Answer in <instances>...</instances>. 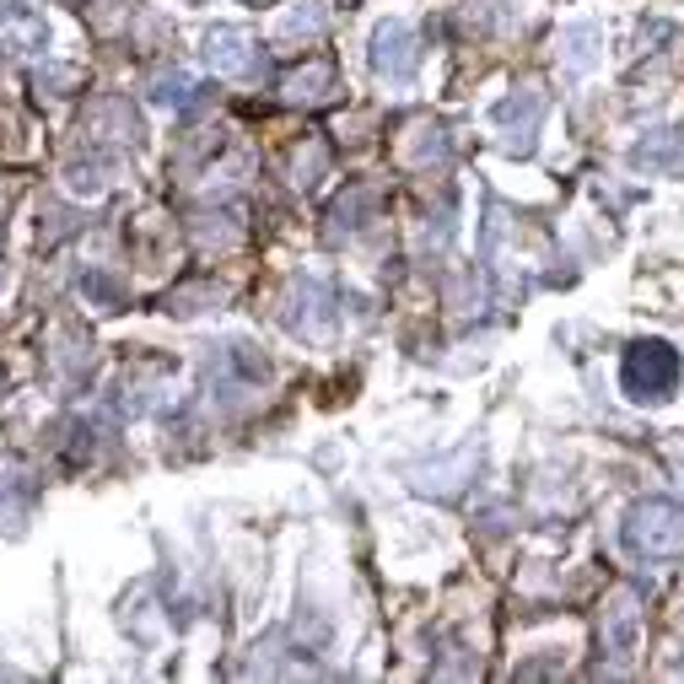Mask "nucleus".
I'll list each match as a JSON object with an SVG mask.
<instances>
[{
    "instance_id": "1",
    "label": "nucleus",
    "mask_w": 684,
    "mask_h": 684,
    "mask_svg": "<svg viewBox=\"0 0 684 684\" xmlns=\"http://www.w3.org/2000/svg\"><path fill=\"white\" fill-rule=\"evenodd\" d=\"M680 350L669 340H636L620 361V388L636 399V405H663L674 388H680Z\"/></svg>"
},
{
    "instance_id": "2",
    "label": "nucleus",
    "mask_w": 684,
    "mask_h": 684,
    "mask_svg": "<svg viewBox=\"0 0 684 684\" xmlns=\"http://www.w3.org/2000/svg\"><path fill=\"white\" fill-rule=\"evenodd\" d=\"M625 550L641 555V561H669V555H684V507L680 502H636L625 513Z\"/></svg>"
},
{
    "instance_id": "3",
    "label": "nucleus",
    "mask_w": 684,
    "mask_h": 684,
    "mask_svg": "<svg viewBox=\"0 0 684 684\" xmlns=\"http://www.w3.org/2000/svg\"><path fill=\"white\" fill-rule=\"evenodd\" d=\"M372 71L394 86H410L421 71V38L410 22H383L372 33Z\"/></svg>"
},
{
    "instance_id": "4",
    "label": "nucleus",
    "mask_w": 684,
    "mask_h": 684,
    "mask_svg": "<svg viewBox=\"0 0 684 684\" xmlns=\"http://www.w3.org/2000/svg\"><path fill=\"white\" fill-rule=\"evenodd\" d=\"M544 92L539 86H523L513 97H502L496 108H491V119H496V130H502V146L513 152V157H528L533 152V135H539V119H544Z\"/></svg>"
},
{
    "instance_id": "5",
    "label": "nucleus",
    "mask_w": 684,
    "mask_h": 684,
    "mask_svg": "<svg viewBox=\"0 0 684 684\" xmlns=\"http://www.w3.org/2000/svg\"><path fill=\"white\" fill-rule=\"evenodd\" d=\"M205 60H211L216 76L249 82L259 71V44L243 33V27H211V33H205Z\"/></svg>"
},
{
    "instance_id": "6",
    "label": "nucleus",
    "mask_w": 684,
    "mask_h": 684,
    "mask_svg": "<svg viewBox=\"0 0 684 684\" xmlns=\"http://www.w3.org/2000/svg\"><path fill=\"white\" fill-rule=\"evenodd\" d=\"M0 38H5V49H16V55H38V49L49 44V27H44V16H38L33 5L0 0Z\"/></svg>"
},
{
    "instance_id": "7",
    "label": "nucleus",
    "mask_w": 684,
    "mask_h": 684,
    "mask_svg": "<svg viewBox=\"0 0 684 684\" xmlns=\"http://www.w3.org/2000/svg\"><path fill=\"white\" fill-rule=\"evenodd\" d=\"M631 168L684 172V130H647V135L631 146Z\"/></svg>"
},
{
    "instance_id": "8",
    "label": "nucleus",
    "mask_w": 684,
    "mask_h": 684,
    "mask_svg": "<svg viewBox=\"0 0 684 684\" xmlns=\"http://www.w3.org/2000/svg\"><path fill=\"white\" fill-rule=\"evenodd\" d=\"M636 636H641V609L631 599H614L603 609V647L614 658H631L636 652Z\"/></svg>"
},
{
    "instance_id": "9",
    "label": "nucleus",
    "mask_w": 684,
    "mask_h": 684,
    "mask_svg": "<svg viewBox=\"0 0 684 684\" xmlns=\"http://www.w3.org/2000/svg\"><path fill=\"white\" fill-rule=\"evenodd\" d=\"M302 297H308V319H297L302 335H329L335 329V291L324 280H302Z\"/></svg>"
},
{
    "instance_id": "10",
    "label": "nucleus",
    "mask_w": 684,
    "mask_h": 684,
    "mask_svg": "<svg viewBox=\"0 0 684 684\" xmlns=\"http://www.w3.org/2000/svg\"><path fill=\"white\" fill-rule=\"evenodd\" d=\"M329 92H335V65H324V60L302 65V71L286 82V97H291V103H324Z\"/></svg>"
},
{
    "instance_id": "11",
    "label": "nucleus",
    "mask_w": 684,
    "mask_h": 684,
    "mask_svg": "<svg viewBox=\"0 0 684 684\" xmlns=\"http://www.w3.org/2000/svg\"><path fill=\"white\" fill-rule=\"evenodd\" d=\"M593 44H603V33L593 27V22H583V27H566V33H561L566 65H572V71H588V65L599 60V49H593Z\"/></svg>"
},
{
    "instance_id": "12",
    "label": "nucleus",
    "mask_w": 684,
    "mask_h": 684,
    "mask_svg": "<svg viewBox=\"0 0 684 684\" xmlns=\"http://www.w3.org/2000/svg\"><path fill=\"white\" fill-rule=\"evenodd\" d=\"M189 92H194V82H189L183 71H172V76H157V82H152V103H163V108H183Z\"/></svg>"
},
{
    "instance_id": "13",
    "label": "nucleus",
    "mask_w": 684,
    "mask_h": 684,
    "mask_svg": "<svg viewBox=\"0 0 684 684\" xmlns=\"http://www.w3.org/2000/svg\"><path fill=\"white\" fill-rule=\"evenodd\" d=\"M319 27H324V11H319V0H313V11H291V16H286V38H291V33H308V38H313Z\"/></svg>"
}]
</instances>
